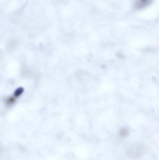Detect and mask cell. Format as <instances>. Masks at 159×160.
<instances>
[{"instance_id": "3", "label": "cell", "mask_w": 159, "mask_h": 160, "mask_svg": "<svg viewBox=\"0 0 159 160\" xmlns=\"http://www.w3.org/2000/svg\"><path fill=\"white\" fill-rule=\"evenodd\" d=\"M14 102H15V99H14V98H8V99H7V102L8 104H11L12 103H13Z\"/></svg>"}, {"instance_id": "1", "label": "cell", "mask_w": 159, "mask_h": 160, "mask_svg": "<svg viewBox=\"0 0 159 160\" xmlns=\"http://www.w3.org/2000/svg\"><path fill=\"white\" fill-rule=\"evenodd\" d=\"M153 0H135L134 2V7L137 10L143 9L148 7Z\"/></svg>"}, {"instance_id": "2", "label": "cell", "mask_w": 159, "mask_h": 160, "mask_svg": "<svg viewBox=\"0 0 159 160\" xmlns=\"http://www.w3.org/2000/svg\"><path fill=\"white\" fill-rule=\"evenodd\" d=\"M23 91V88H18V89H17L15 91V96H16V97H19V96H20V95L22 94Z\"/></svg>"}]
</instances>
